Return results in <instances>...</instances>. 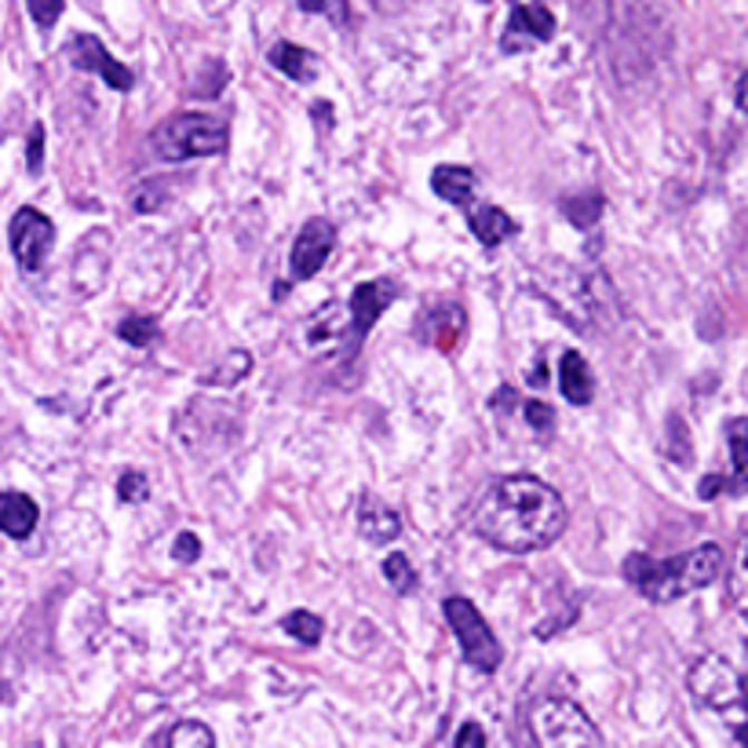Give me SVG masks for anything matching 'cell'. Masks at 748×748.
I'll return each instance as SVG.
<instances>
[{
	"mask_svg": "<svg viewBox=\"0 0 748 748\" xmlns=\"http://www.w3.org/2000/svg\"><path fill=\"white\" fill-rule=\"evenodd\" d=\"M468 522L479 541L501 548L508 555H530V551L551 548L562 537L567 504L544 479L519 471V475H501L485 485Z\"/></svg>",
	"mask_w": 748,
	"mask_h": 748,
	"instance_id": "1",
	"label": "cell"
},
{
	"mask_svg": "<svg viewBox=\"0 0 748 748\" xmlns=\"http://www.w3.org/2000/svg\"><path fill=\"white\" fill-rule=\"evenodd\" d=\"M724 573V548L698 544L676 559H653L632 551L624 559V581L647 602H676L690 592H701Z\"/></svg>",
	"mask_w": 748,
	"mask_h": 748,
	"instance_id": "2",
	"label": "cell"
},
{
	"mask_svg": "<svg viewBox=\"0 0 748 748\" xmlns=\"http://www.w3.org/2000/svg\"><path fill=\"white\" fill-rule=\"evenodd\" d=\"M687 687L693 701L719 716L734 730V738L748 745V687L724 653H705L690 665Z\"/></svg>",
	"mask_w": 748,
	"mask_h": 748,
	"instance_id": "3",
	"label": "cell"
},
{
	"mask_svg": "<svg viewBox=\"0 0 748 748\" xmlns=\"http://www.w3.org/2000/svg\"><path fill=\"white\" fill-rule=\"evenodd\" d=\"M150 147L161 161H190V157H219L230 147V128L208 114H176L150 132Z\"/></svg>",
	"mask_w": 748,
	"mask_h": 748,
	"instance_id": "4",
	"label": "cell"
},
{
	"mask_svg": "<svg viewBox=\"0 0 748 748\" xmlns=\"http://www.w3.org/2000/svg\"><path fill=\"white\" fill-rule=\"evenodd\" d=\"M530 734L537 748H602L592 716L570 698H541L530 708Z\"/></svg>",
	"mask_w": 748,
	"mask_h": 748,
	"instance_id": "5",
	"label": "cell"
},
{
	"mask_svg": "<svg viewBox=\"0 0 748 748\" xmlns=\"http://www.w3.org/2000/svg\"><path fill=\"white\" fill-rule=\"evenodd\" d=\"M442 613H445V624H450L453 639L461 642L464 661L471 668H479V672L493 676L504 661V647H501V639L493 636L490 621L479 613L475 602L464 596H450L442 602Z\"/></svg>",
	"mask_w": 748,
	"mask_h": 748,
	"instance_id": "6",
	"label": "cell"
},
{
	"mask_svg": "<svg viewBox=\"0 0 748 748\" xmlns=\"http://www.w3.org/2000/svg\"><path fill=\"white\" fill-rule=\"evenodd\" d=\"M398 293H402L398 282H391V278H373V282H362L354 288L347 299V347H344L347 358L358 354L365 336H370V329L380 322V314L395 304Z\"/></svg>",
	"mask_w": 748,
	"mask_h": 748,
	"instance_id": "7",
	"label": "cell"
},
{
	"mask_svg": "<svg viewBox=\"0 0 748 748\" xmlns=\"http://www.w3.org/2000/svg\"><path fill=\"white\" fill-rule=\"evenodd\" d=\"M8 242H11V256L26 274H37L45 267V259L51 253V242H56V227L45 213L37 208H19L8 223Z\"/></svg>",
	"mask_w": 748,
	"mask_h": 748,
	"instance_id": "8",
	"label": "cell"
},
{
	"mask_svg": "<svg viewBox=\"0 0 748 748\" xmlns=\"http://www.w3.org/2000/svg\"><path fill=\"white\" fill-rule=\"evenodd\" d=\"M333 248H336L333 219H325V216L307 219L304 227H299V234H296L293 253H288V278H293V282H311L314 274H322V267L329 264Z\"/></svg>",
	"mask_w": 748,
	"mask_h": 748,
	"instance_id": "9",
	"label": "cell"
},
{
	"mask_svg": "<svg viewBox=\"0 0 748 748\" xmlns=\"http://www.w3.org/2000/svg\"><path fill=\"white\" fill-rule=\"evenodd\" d=\"M67 59L81 73H99L114 91H132L136 88V73L128 70L125 62H117L110 51L102 48L99 37H91V33L73 37V41L67 45Z\"/></svg>",
	"mask_w": 748,
	"mask_h": 748,
	"instance_id": "10",
	"label": "cell"
},
{
	"mask_svg": "<svg viewBox=\"0 0 748 748\" xmlns=\"http://www.w3.org/2000/svg\"><path fill=\"white\" fill-rule=\"evenodd\" d=\"M551 37H555V16H551L548 8L515 4V11H511V19L504 26L501 48L508 56H515V51H530L533 45H548Z\"/></svg>",
	"mask_w": 748,
	"mask_h": 748,
	"instance_id": "11",
	"label": "cell"
},
{
	"mask_svg": "<svg viewBox=\"0 0 748 748\" xmlns=\"http://www.w3.org/2000/svg\"><path fill=\"white\" fill-rule=\"evenodd\" d=\"M358 533L370 544H391V541H398V533H402V515L391 504L380 501V496L365 493L362 508H358Z\"/></svg>",
	"mask_w": 748,
	"mask_h": 748,
	"instance_id": "12",
	"label": "cell"
},
{
	"mask_svg": "<svg viewBox=\"0 0 748 748\" xmlns=\"http://www.w3.org/2000/svg\"><path fill=\"white\" fill-rule=\"evenodd\" d=\"M727 453H730V471L724 479V490L741 496L748 493V416H734L727 424Z\"/></svg>",
	"mask_w": 748,
	"mask_h": 748,
	"instance_id": "13",
	"label": "cell"
},
{
	"mask_svg": "<svg viewBox=\"0 0 748 748\" xmlns=\"http://www.w3.org/2000/svg\"><path fill=\"white\" fill-rule=\"evenodd\" d=\"M468 227L485 248L501 245V242L515 238V234H519V223L511 219L501 205H471L468 208Z\"/></svg>",
	"mask_w": 748,
	"mask_h": 748,
	"instance_id": "14",
	"label": "cell"
},
{
	"mask_svg": "<svg viewBox=\"0 0 748 748\" xmlns=\"http://www.w3.org/2000/svg\"><path fill=\"white\" fill-rule=\"evenodd\" d=\"M37 522H41V508H37L26 493H0V533H8L11 541H26Z\"/></svg>",
	"mask_w": 748,
	"mask_h": 748,
	"instance_id": "15",
	"label": "cell"
},
{
	"mask_svg": "<svg viewBox=\"0 0 748 748\" xmlns=\"http://www.w3.org/2000/svg\"><path fill=\"white\" fill-rule=\"evenodd\" d=\"M475 187H479V179L464 165H439L435 173H431V190H435L442 201H450L456 208H471Z\"/></svg>",
	"mask_w": 748,
	"mask_h": 748,
	"instance_id": "16",
	"label": "cell"
},
{
	"mask_svg": "<svg viewBox=\"0 0 748 748\" xmlns=\"http://www.w3.org/2000/svg\"><path fill=\"white\" fill-rule=\"evenodd\" d=\"M559 387H562V395H567V402H573V405H592V398H596V376H592V370H588L584 354H577V351L562 354V362H559Z\"/></svg>",
	"mask_w": 748,
	"mask_h": 748,
	"instance_id": "17",
	"label": "cell"
},
{
	"mask_svg": "<svg viewBox=\"0 0 748 748\" xmlns=\"http://www.w3.org/2000/svg\"><path fill=\"white\" fill-rule=\"evenodd\" d=\"M270 67L282 70L285 77H293V81H299V85H307L318 77V59H314L307 48H299L293 41H278L270 48Z\"/></svg>",
	"mask_w": 748,
	"mask_h": 748,
	"instance_id": "18",
	"label": "cell"
},
{
	"mask_svg": "<svg viewBox=\"0 0 748 748\" xmlns=\"http://www.w3.org/2000/svg\"><path fill=\"white\" fill-rule=\"evenodd\" d=\"M727 588H730L734 610H738L745 621H748V533L741 537L738 555H734V562H730V581H727Z\"/></svg>",
	"mask_w": 748,
	"mask_h": 748,
	"instance_id": "19",
	"label": "cell"
},
{
	"mask_svg": "<svg viewBox=\"0 0 748 748\" xmlns=\"http://www.w3.org/2000/svg\"><path fill=\"white\" fill-rule=\"evenodd\" d=\"M282 628H285V636H293V639H299L304 647H318L322 642V636H325V624H322V617L318 613H311V610H293L282 621Z\"/></svg>",
	"mask_w": 748,
	"mask_h": 748,
	"instance_id": "20",
	"label": "cell"
},
{
	"mask_svg": "<svg viewBox=\"0 0 748 748\" xmlns=\"http://www.w3.org/2000/svg\"><path fill=\"white\" fill-rule=\"evenodd\" d=\"M602 208H607V201H602L599 190H588V194H581V198L562 201V213H567V219L577 223V227H596Z\"/></svg>",
	"mask_w": 748,
	"mask_h": 748,
	"instance_id": "21",
	"label": "cell"
},
{
	"mask_svg": "<svg viewBox=\"0 0 748 748\" xmlns=\"http://www.w3.org/2000/svg\"><path fill=\"white\" fill-rule=\"evenodd\" d=\"M168 748H216V738L198 719H183L168 730Z\"/></svg>",
	"mask_w": 748,
	"mask_h": 748,
	"instance_id": "22",
	"label": "cell"
},
{
	"mask_svg": "<svg viewBox=\"0 0 748 748\" xmlns=\"http://www.w3.org/2000/svg\"><path fill=\"white\" fill-rule=\"evenodd\" d=\"M384 577H387V584L395 588V592H402V596L416 592V584H420L416 567L410 562V555H402V551H395V555L384 559Z\"/></svg>",
	"mask_w": 748,
	"mask_h": 748,
	"instance_id": "23",
	"label": "cell"
},
{
	"mask_svg": "<svg viewBox=\"0 0 748 748\" xmlns=\"http://www.w3.org/2000/svg\"><path fill=\"white\" fill-rule=\"evenodd\" d=\"M117 336L125 339V344H132V347H150V344H157L161 339V329H157V322L154 318H125L121 325H117Z\"/></svg>",
	"mask_w": 748,
	"mask_h": 748,
	"instance_id": "24",
	"label": "cell"
},
{
	"mask_svg": "<svg viewBox=\"0 0 748 748\" xmlns=\"http://www.w3.org/2000/svg\"><path fill=\"white\" fill-rule=\"evenodd\" d=\"M248 365H253V362H248V354H245V351H234L230 358H223V362L216 365V370L205 376V384H213V387H230V384H238V380L248 373Z\"/></svg>",
	"mask_w": 748,
	"mask_h": 748,
	"instance_id": "25",
	"label": "cell"
},
{
	"mask_svg": "<svg viewBox=\"0 0 748 748\" xmlns=\"http://www.w3.org/2000/svg\"><path fill=\"white\" fill-rule=\"evenodd\" d=\"M117 496H121L125 504H139L150 496V482L147 475H139V471H125L121 479H117Z\"/></svg>",
	"mask_w": 748,
	"mask_h": 748,
	"instance_id": "26",
	"label": "cell"
},
{
	"mask_svg": "<svg viewBox=\"0 0 748 748\" xmlns=\"http://www.w3.org/2000/svg\"><path fill=\"white\" fill-rule=\"evenodd\" d=\"M299 8H304V11H314V16H329L336 26H347V22H351L347 0H299Z\"/></svg>",
	"mask_w": 748,
	"mask_h": 748,
	"instance_id": "27",
	"label": "cell"
},
{
	"mask_svg": "<svg viewBox=\"0 0 748 748\" xmlns=\"http://www.w3.org/2000/svg\"><path fill=\"white\" fill-rule=\"evenodd\" d=\"M62 4H67V0H26V8H30V16L41 30H51V26L59 22Z\"/></svg>",
	"mask_w": 748,
	"mask_h": 748,
	"instance_id": "28",
	"label": "cell"
},
{
	"mask_svg": "<svg viewBox=\"0 0 748 748\" xmlns=\"http://www.w3.org/2000/svg\"><path fill=\"white\" fill-rule=\"evenodd\" d=\"M522 413H526V424L533 431H551V427H555V410H551V405L541 402V398H530L526 405H522Z\"/></svg>",
	"mask_w": 748,
	"mask_h": 748,
	"instance_id": "29",
	"label": "cell"
},
{
	"mask_svg": "<svg viewBox=\"0 0 748 748\" xmlns=\"http://www.w3.org/2000/svg\"><path fill=\"white\" fill-rule=\"evenodd\" d=\"M198 555H201V541H198V533H190V530H183L176 541H173V559L176 562H183V567H190V562H198Z\"/></svg>",
	"mask_w": 748,
	"mask_h": 748,
	"instance_id": "30",
	"label": "cell"
},
{
	"mask_svg": "<svg viewBox=\"0 0 748 748\" xmlns=\"http://www.w3.org/2000/svg\"><path fill=\"white\" fill-rule=\"evenodd\" d=\"M41 165H45V128L33 125L30 147H26V168H30V173L37 176V173H41Z\"/></svg>",
	"mask_w": 748,
	"mask_h": 748,
	"instance_id": "31",
	"label": "cell"
},
{
	"mask_svg": "<svg viewBox=\"0 0 748 748\" xmlns=\"http://www.w3.org/2000/svg\"><path fill=\"white\" fill-rule=\"evenodd\" d=\"M161 198H165V190L157 187V179H150L147 187H142V194H136V198H132V205L139 208V213H154V208L161 205Z\"/></svg>",
	"mask_w": 748,
	"mask_h": 748,
	"instance_id": "32",
	"label": "cell"
},
{
	"mask_svg": "<svg viewBox=\"0 0 748 748\" xmlns=\"http://www.w3.org/2000/svg\"><path fill=\"white\" fill-rule=\"evenodd\" d=\"M453 748H485V730L479 724H464L461 730H456Z\"/></svg>",
	"mask_w": 748,
	"mask_h": 748,
	"instance_id": "33",
	"label": "cell"
},
{
	"mask_svg": "<svg viewBox=\"0 0 748 748\" xmlns=\"http://www.w3.org/2000/svg\"><path fill=\"white\" fill-rule=\"evenodd\" d=\"M738 110L748 114V73H741V81H738Z\"/></svg>",
	"mask_w": 748,
	"mask_h": 748,
	"instance_id": "34",
	"label": "cell"
},
{
	"mask_svg": "<svg viewBox=\"0 0 748 748\" xmlns=\"http://www.w3.org/2000/svg\"><path fill=\"white\" fill-rule=\"evenodd\" d=\"M373 4H376V8H384V11H395V8L405 4V0H373Z\"/></svg>",
	"mask_w": 748,
	"mask_h": 748,
	"instance_id": "35",
	"label": "cell"
},
{
	"mask_svg": "<svg viewBox=\"0 0 748 748\" xmlns=\"http://www.w3.org/2000/svg\"><path fill=\"white\" fill-rule=\"evenodd\" d=\"M745 650H748V642H745Z\"/></svg>",
	"mask_w": 748,
	"mask_h": 748,
	"instance_id": "36",
	"label": "cell"
}]
</instances>
